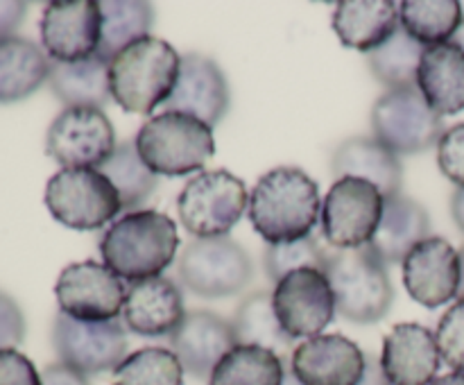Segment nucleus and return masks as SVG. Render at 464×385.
<instances>
[{
	"label": "nucleus",
	"instance_id": "obj_1",
	"mask_svg": "<svg viewBox=\"0 0 464 385\" xmlns=\"http://www.w3.org/2000/svg\"><path fill=\"white\" fill-rule=\"evenodd\" d=\"M320 188L302 168H275L249 193V222L267 245L308 238L320 220Z\"/></svg>",
	"mask_w": 464,
	"mask_h": 385
},
{
	"label": "nucleus",
	"instance_id": "obj_2",
	"mask_svg": "<svg viewBox=\"0 0 464 385\" xmlns=\"http://www.w3.org/2000/svg\"><path fill=\"white\" fill-rule=\"evenodd\" d=\"M177 249L179 234L175 220L154 208L125 213L100 238L104 265L131 284L161 276L175 261Z\"/></svg>",
	"mask_w": 464,
	"mask_h": 385
},
{
	"label": "nucleus",
	"instance_id": "obj_3",
	"mask_svg": "<svg viewBox=\"0 0 464 385\" xmlns=\"http://www.w3.org/2000/svg\"><path fill=\"white\" fill-rule=\"evenodd\" d=\"M179 53L159 36H145L109 62L113 102L127 113L150 116L154 109L168 102L179 80Z\"/></svg>",
	"mask_w": 464,
	"mask_h": 385
},
{
	"label": "nucleus",
	"instance_id": "obj_4",
	"mask_svg": "<svg viewBox=\"0 0 464 385\" xmlns=\"http://www.w3.org/2000/svg\"><path fill=\"white\" fill-rule=\"evenodd\" d=\"M324 274L335 297V313L353 324L383 320L394 302L388 265L372 245L324 249Z\"/></svg>",
	"mask_w": 464,
	"mask_h": 385
},
{
	"label": "nucleus",
	"instance_id": "obj_5",
	"mask_svg": "<svg viewBox=\"0 0 464 385\" xmlns=\"http://www.w3.org/2000/svg\"><path fill=\"white\" fill-rule=\"evenodd\" d=\"M134 143L140 161L161 177L193 175L216 154L213 127L179 111H161L150 118Z\"/></svg>",
	"mask_w": 464,
	"mask_h": 385
},
{
	"label": "nucleus",
	"instance_id": "obj_6",
	"mask_svg": "<svg viewBox=\"0 0 464 385\" xmlns=\"http://www.w3.org/2000/svg\"><path fill=\"white\" fill-rule=\"evenodd\" d=\"M249 207L247 186L234 172H198L177 197L179 222L193 238H222Z\"/></svg>",
	"mask_w": 464,
	"mask_h": 385
},
{
	"label": "nucleus",
	"instance_id": "obj_7",
	"mask_svg": "<svg viewBox=\"0 0 464 385\" xmlns=\"http://www.w3.org/2000/svg\"><path fill=\"white\" fill-rule=\"evenodd\" d=\"M45 207L54 220L75 231L102 229L122 211L118 190L95 168H62L50 177Z\"/></svg>",
	"mask_w": 464,
	"mask_h": 385
},
{
	"label": "nucleus",
	"instance_id": "obj_8",
	"mask_svg": "<svg viewBox=\"0 0 464 385\" xmlns=\"http://www.w3.org/2000/svg\"><path fill=\"white\" fill-rule=\"evenodd\" d=\"M372 130L374 139L397 157L433 148L447 131L442 116L430 109L417 86L385 91L372 107Z\"/></svg>",
	"mask_w": 464,
	"mask_h": 385
},
{
	"label": "nucleus",
	"instance_id": "obj_9",
	"mask_svg": "<svg viewBox=\"0 0 464 385\" xmlns=\"http://www.w3.org/2000/svg\"><path fill=\"white\" fill-rule=\"evenodd\" d=\"M177 274L190 293L218 299L247 288L254 279V265L245 247L229 236L193 238L181 252Z\"/></svg>",
	"mask_w": 464,
	"mask_h": 385
},
{
	"label": "nucleus",
	"instance_id": "obj_10",
	"mask_svg": "<svg viewBox=\"0 0 464 385\" xmlns=\"http://www.w3.org/2000/svg\"><path fill=\"white\" fill-rule=\"evenodd\" d=\"M383 204V193L372 181L358 177L335 179L322 202V236L334 249L365 247L379 231Z\"/></svg>",
	"mask_w": 464,
	"mask_h": 385
},
{
	"label": "nucleus",
	"instance_id": "obj_11",
	"mask_svg": "<svg viewBox=\"0 0 464 385\" xmlns=\"http://www.w3.org/2000/svg\"><path fill=\"white\" fill-rule=\"evenodd\" d=\"M53 347L59 362L84 376L113 371L127 358V331L121 320L77 322L57 313Z\"/></svg>",
	"mask_w": 464,
	"mask_h": 385
},
{
	"label": "nucleus",
	"instance_id": "obj_12",
	"mask_svg": "<svg viewBox=\"0 0 464 385\" xmlns=\"http://www.w3.org/2000/svg\"><path fill=\"white\" fill-rule=\"evenodd\" d=\"M116 130L102 109L68 107L45 134V152L62 168L98 170L116 149Z\"/></svg>",
	"mask_w": 464,
	"mask_h": 385
},
{
	"label": "nucleus",
	"instance_id": "obj_13",
	"mask_svg": "<svg viewBox=\"0 0 464 385\" xmlns=\"http://www.w3.org/2000/svg\"><path fill=\"white\" fill-rule=\"evenodd\" d=\"M276 320L293 340L322 335L334 322L335 297L324 270L302 267L285 274L272 293Z\"/></svg>",
	"mask_w": 464,
	"mask_h": 385
},
{
	"label": "nucleus",
	"instance_id": "obj_14",
	"mask_svg": "<svg viewBox=\"0 0 464 385\" xmlns=\"http://www.w3.org/2000/svg\"><path fill=\"white\" fill-rule=\"evenodd\" d=\"M59 313L77 322L118 320L125 306L127 288L104 263H71L54 284Z\"/></svg>",
	"mask_w": 464,
	"mask_h": 385
},
{
	"label": "nucleus",
	"instance_id": "obj_15",
	"mask_svg": "<svg viewBox=\"0 0 464 385\" xmlns=\"http://www.w3.org/2000/svg\"><path fill=\"white\" fill-rule=\"evenodd\" d=\"M102 12L95 0H54L41 16V43L59 63L89 59L98 53Z\"/></svg>",
	"mask_w": 464,
	"mask_h": 385
},
{
	"label": "nucleus",
	"instance_id": "obj_16",
	"mask_svg": "<svg viewBox=\"0 0 464 385\" xmlns=\"http://www.w3.org/2000/svg\"><path fill=\"white\" fill-rule=\"evenodd\" d=\"M290 370L302 385H358L367 370V353L340 333L304 340L290 356Z\"/></svg>",
	"mask_w": 464,
	"mask_h": 385
},
{
	"label": "nucleus",
	"instance_id": "obj_17",
	"mask_svg": "<svg viewBox=\"0 0 464 385\" xmlns=\"http://www.w3.org/2000/svg\"><path fill=\"white\" fill-rule=\"evenodd\" d=\"M408 294L426 308L444 306L460 290V256L440 236L421 240L401 263Z\"/></svg>",
	"mask_w": 464,
	"mask_h": 385
},
{
	"label": "nucleus",
	"instance_id": "obj_18",
	"mask_svg": "<svg viewBox=\"0 0 464 385\" xmlns=\"http://www.w3.org/2000/svg\"><path fill=\"white\" fill-rule=\"evenodd\" d=\"M231 104V91L222 68L204 54H181V71L175 91L163 104L166 111H179L216 127Z\"/></svg>",
	"mask_w": 464,
	"mask_h": 385
},
{
	"label": "nucleus",
	"instance_id": "obj_19",
	"mask_svg": "<svg viewBox=\"0 0 464 385\" xmlns=\"http://www.w3.org/2000/svg\"><path fill=\"white\" fill-rule=\"evenodd\" d=\"M231 322L211 311L186 313L184 322L170 335V351L179 358L186 374L211 379L218 362L236 347Z\"/></svg>",
	"mask_w": 464,
	"mask_h": 385
},
{
	"label": "nucleus",
	"instance_id": "obj_20",
	"mask_svg": "<svg viewBox=\"0 0 464 385\" xmlns=\"http://www.w3.org/2000/svg\"><path fill=\"white\" fill-rule=\"evenodd\" d=\"M440 365L438 340L426 326L406 322L383 338L381 370L390 385H430L438 379Z\"/></svg>",
	"mask_w": 464,
	"mask_h": 385
},
{
	"label": "nucleus",
	"instance_id": "obj_21",
	"mask_svg": "<svg viewBox=\"0 0 464 385\" xmlns=\"http://www.w3.org/2000/svg\"><path fill=\"white\" fill-rule=\"evenodd\" d=\"M122 324L143 338H170L184 322V294L168 276L134 281L127 288Z\"/></svg>",
	"mask_w": 464,
	"mask_h": 385
},
{
	"label": "nucleus",
	"instance_id": "obj_22",
	"mask_svg": "<svg viewBox=\"0 0 464 385\" xmlns=\"http://www.w3.org/2000/svg\"><path fill=\"white\" fill-rule=\"evenodd\" d=\"M401 27L392 0H343L335 5L334 30L344 48L374 53Z\"/></svg>",
	"mask_w": 464,
	"mask_h": 385
},
{
	"label": "nucleus",
	"instance_id": "obj_23",
	"mask_svg": "<svg viewBox=\"0 0 464 385\" xmlns=\"http://www.w3.org/2000/svg\"><path fill=\"white\" fill-rule=\"evenodd\" d=\"M331 170L335 179L343 177H358L372 181L383 193V197L401 193L403 166L394 152L376 139L353 136L340 143L331 157Z\"/></svg>",
	"mask_w": 464,
	"mask_h": 385
},
{
	"label": "nucleus",
	"instance_id": "obj_24",
	"mask_svg": "<svg viewBox=\"0 0 464 385\" xmlns=\"http://www.w3.org/2000/svg\"><path fill=\"white\" fill-rule=\"evenodd\" d=\"M417 89L440 116L464 109V50L453 41L424 50L417 71Z\"/></svg>",
	"mask_w": 464,
	"mask_h": 385
},
{
	"label": "nucleus",
	"instance_id": "obj_25",
	"mask_svg": "<svg viewBox=\"0 0 464 385\" xmlns=\"http://www.w3.org/2000/svg\"><path fill=\"white\" fill-rule=\"evenodd\" d=\"M426 238H430L429 211L403 193L385 197L379 231L370 243L385 265L403 263L411 249Z\"/></svg>",
	"mask_w": 464,
	"mask_h": 385
},
{
	"label": "nucleus",
	"instance_id": "obj_26",
	"mask_svg": "<svg viewBox=\"0 0 464 385\" xmlns=\"http://www.w3.org/2000/svg\"><path fill=\"white\" fill-rule=\"evenodd\" d=\"M48 54L30 39L9 36L0 41V104L21 102L50 77Z\"/></svg>",
	"mask_w": 464,
	"mask_h": 385
},
{
	"label": "nucleus",
	"instance_id": "obj_27",
	"mask_svg": "<svg viewBox=\"0 0 464 385\" xmlns=\"http://www.w3.org/2000/svg\"><path fill=\"white\" fill-rule=\"evenodd\" d=\"M48 84L59 102L68 107H107L111 98L109 89V62L93 54L72 63L53 62Z\"/></svg>",
	"mask_w": 464,
	"mask_h": 385
},
{
	"label": "nucleus",
	"instance_id": "obj_28",
	"mask_svg": "<svg viewBox=\"0 0 464 385\" xmlns=\"http://www.w3.org/2000/svg\"><path fill=\"white\" fill-rule=\"evenodd\" d=\"M236 342L238 344H252V347L270 349V351L279 353L281 358L288 356L293 349V338L281 329L279 320H276L275 303H272V294L266 290H256V293L247 294L236 308L234 320Z\"/></svg>",
	"mask_w": 464,
	"mask_h": 385
},
{
	"label": "nucleus",
	"instance_id": "obj_29",
	"mask_svg": "<svg viewBox=\"0 0 464 385\" xmlns=\"http://www.w3.org/2000/svg\"><path fill=\"white\" fill-rule=\"evenodd\" d=\"M464 21L458 0H406L399 3V23L424 48L453 41Z\"/></svg>",
	"mask_w": 464,
	"mask_h": 385
},
{
	"label": "nucleus",
	"instance_id": "obj_30",
	"mask_svg": "<svg viewBox=\"0 0 464 385\" xmlns=\"http://www.w3.org/2000/svg\"><path fill=\"white\" fill-rule=\"evenodd\" d=\"M102 12V34H100L98 57L111 62L121 50L150 36L154 25L152 5L143 0H107L100 3Z\"/></svg>",
	"mask_w": 464,
	"mask_h": 385
},
{
	"label": "nucleus",
	"instance_id": "obj_31",
	"mask_svg": "<svg viewBox=\"0 0 464 385\" xmlns=\"http://www.w3.org/2000/svg\"><path fill=\"white\" fill-rule=\"evenodd\" d=\"M284 358L252 344H236L216 365L208 385H281Z\"/></svg>",
	"mask_w": 464,
	"mask_h": 385
},
{
	"label": "nucleus",
	"instance_id": "obj_32",
	"mask_svg": "<svg viewBox=\"0 0 464 385\" xmlns=\"http://www.w3.org/2000/svg\"><path fill=\"white\" fill-rule=\"evenodd\" d=\"M98 170L111 181L121 195L122 208L130 213L143 207L157 190V175L140 161L134 140L118 143L107 163H102Z\"/></svg>",
	"mask_w": 464,
	"mask_h": 385
},
{
	"label": "nucleus",
	"instance_id": "obj_33",
	"mask_svg": "<svg viewBox=\"0 0 464 385\" xmlns=\"http://www.w3.org/2000/svg\"><path fill=\"white\" fill-rule=\"evenodd\" d=\"M424 50V45L399 27L381 48L367 54V66L388 91L417 86V71Z\"/></svg>",
	"mask_w": 464,
	"mask_h": 385
},
{
	"label": "nucleus",
	"instance_id": "obj_34",
	"mask_svg": "<svg viewBox=\"0 0 464 385\" xmlns=\"http://www.w3.org/2000/svg\"><path fill=\"white\" fill-rule=\"evenodd\" d=\"M184 367L179 358L163 347H145L130 353L113 370L111 385H181Z\"/></svg>",
	"mask_w": 464,
	"mask_h": 385
},
{
	"label": "nucleus",
	"instance_id": "obj_35",
	"mask_svg": "<svg viewBox=\"0 0 464 385\" xmlns=\"http://www.w3.org/2000/svg\"><path fill=\"white\" fill-rule=\"evenodd\" d=\"M263 265H266V274L275 284H279L285 274L302 270V267L324 270V249L317 245L313 236L295 240V243L267 245L266 254H263Z\"/></svg>",
	"mask_w": 464,
	"mask_h": 385
},
{
	"label": "nucleus",
	"instance_id": "obj_36",
	"mask_svg": "<svg viewBox=\"0 0 464 385\" xmlns=\"http://www.w3.org/2000/svg\"><path fill=\"white\" fill-rule=\"evenodd\" d=\"M435 340H438L442 361L453 371H462L464 374V299H458L444 313L438 331H435Z\"/></svg>",
	"mask_w": 464,
	"mask_h": 385
},
{
	"label": "nucleus",
	"instance_id": "obj_37",
	"mask_svg": "<svg viewBox=\"0 0 464 385\" xmlns=\"http://www.w3.org/2000/svg\"><path fill=\"white\" fill-rule=\"evenodd\" d=\"M438 163L449 181L464 188V122L442 134L438 143Z\"/></svg>",
	"mask_w": 464,
	"mask_h": 385
},
{
	"label": "nucleus",
	"instance_id": "obj_38",
	"mask_svg": "<svg viewBox=\"0 0 464 385\" xmlns=\"http://www.w3.org/2000/svg\"><path fill=\"white\" fill-rule=\"evenodd\" d=\"M0 385H41L34 362L18 349L0 351Z\"/></svg>",
	"mask_w": 464,
	"mask_h": 385
},
{
	"label": "nucleus",
	"instance_id": "obj_39",
	"mask_svg": "<svg viewBox=\"0 0 464 385\" xmlns=\"http://www.w3.org/2000/svg\"><path fill=\"white\" fill-rule=\"evenodd\" d=\"M25 340V315L12 294L0 290V351L16 349Z\"/></svg>",
	"mask_w": 464,
	"mask_h": 385
},
{
	"label": "nucleus",
	"instance_id": "obj_40",
	"mask_svg": "<svg viewBox=\"0 0 464 385\" xmlns=\"http://www.w3.org/2000/svg\"><path fill=\"white\" fill-rule=\"evenodd\" d=\"M27 5L21 0H0V41L16 36V30L25 21Z\"/></svg>",
	"mask_w": 464,
	"mask_h": 385
},
{
	"label": "nucleus",
	"instance_id": "obj_41",
	"mask_svg": "<svg viewBox=\"0 0 464 385\" xmlns=\"http://www.w3.org/2000/svg\"><path fill=\"white\" fill-rule=\"evenodd\" d=\"M41 385H89L84 374L63 362H53L41 371Z\"/></svg>",
	"mask_w": 464,
	"mask_h": 385
},
{
	"label": "nucleus",
	"instance_id": "obj_42",
	"mask_svg": "<svg viewBox=\"0 0 464 385\" xmlns=\"http://www.w3.org/2000/svg\"><path fill=\"white\" fill-rule=\"evenodd\" d=\"M358 385H390V380L385 379L383 370H381V361L376 356H367V370L365 376Z\"/></svg>",
	"mask_w": 464,
	"mask_h": 385
},
{
	"label": "nucleus",
	"instance_id": "obj_43",
	"mask_svg": "<svg viewBox=\"0 0 464 385\" xmlns=\"http://www.w3.org/2000/svg\"><path fill=\"white\" fill-rule=\"evenodd\" d=\"M451 216L456 220L458 229L464 234V188H458L451 197Z\"/></svg>",
	"mask_w": 464,
	"mask_h": 385
},
{
	"label": "nucleus",
	"instance_id": "obj_44",
	"mask_svg": "<svg viewBox=\"0 0 464 385\" xmlns=\"http://www.w3.org/2000/svg\"><path fill=\"white\" fill-rule=\"evenodd\" d=\"M430 385H464V374L462 371H451V374L438 376Z\"/></svg>",
	"mask_w": 464,
	"mask_h": 385
},
{
	"label": "nucleus",
	"instance_id": "obj_45",
	"mask_svg": "<svg viewBox=\"0 0 464 385\" xmlns=\"http://www.w3.org/2000/svg\"><path fill=\"white\" fill-rule=\"evenodd\" d=\"M284 365H285V371H284V380H281V385H302L299 383L297 376L293 374V370H290L288 362H285V358H284Z\"/></svg>",
	"mask_w": 464,
	"mask_h": 385
},
{
	"label": "nucleus",
	"instance_id": "obj_46",
	"mask_svg": "<svg viewBox=\"0 0 464 385\" xmlns=\"http://www.w3.org/2000/svg\"><path fill=\"white\" fill-rule=\"evenodd\" d=\"M460 256V290H458V299H464V247L458 252Z\"/></svg>",
	"mask_w": 464,
	"mask_h": 385
},
{
	"label": "nucleus",
	"instance_id": "obj_47",
	"mask_svg": "<svg viewBox=\"0 0 464 385\" xmlns=\"http://www.w3.org/2000/svg\"><path fill=\"white\" fill-rule=\"evenodd\" d=\"M453 43H458V45H460V48L464 50V21H462L460 30H458V34L453 36Z\"/></svg>",
	"mask_w": 464,
	"mask_h": 385
}]
</instances>
